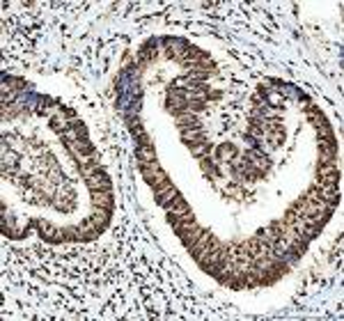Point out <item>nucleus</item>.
Segmentation results:
<instances>
[{"instance_id":"obj_4","label":"nucleus","mask_w":344,"mask_h":321,"mask_svg":"<svg viewBox=\"0 0 344 321\" xmlns=\"http://www.w3.org/2000/svg\"><path fill=\"white\" fill-rule=\"evenodd\" d=\"M92 204H94V207H99V209H110V211H113V204H115L113 191H110V193L94 191V193H92Z\"/></svg>"},{"instance_id":"obj_9","label":"nucleus","mask_w":344,"mask_h":321,"mask_svg":"<svg viewBox=\"0 0 344 321\" xmlns=\"http://www.w3.org/2000/svg\"><path fill=\"white\" fill-rule=\"evenodd\" d=\"M71 149L76 152V154H80V156H90L94 152V147L92 145H87V140H76V142H71Z\"/></svg>"},{"instance_id":"obj_8","label":"nucleus","mask_w":344,"mask_h":321,"mask_svg":"<svg viewBox=\"0 0 344 321\" xmlns=\"http://www.w3.org/2000/svg\"><path fill=\"white\" fill-rule=\"evenodd\" d=\"M136 156H138L140 163H154L156 160V154H154V147H138V152H136Z\"/></svg>"},{"instance_id":"obj_6","label":"nucleus","mask_w":344,"mask_h":321,"mask_svg":"<svg viewBox=\"0 0 344 321\" xmlns=\"http://www.w3.org/2000/svg\"><path fill=\"white\" fill-rule=\"evenodd\" d=\"M177 195H179V191H177V188H174V186H170V188H166L163 193H159V195H156V202H159V204H161V207H163V209H168V207H170V202L174 200Z\"/></svg>"},{"instance_id":"obj_7","label":"nucleus","mask_w":344,"mask_h":321,"mask_svg":"<svg viewBox=\"0 0 344 321\" xmlns=\"http://www.w3.org/2000/svg\"><path fill=\"white\" fill-rule=\"evenodd\" d=\"M209 152H211V142H209V140H206V142H198V145H193V147H191V154L195 156V159H205Z\"/></svg>"},{"instance_id":"obj_3","label":"nucleus","mask_w":344,"mask_h":321,"mask_svg":"<svg viewBox=\"0 0 344 321\" xmlns=\"http://www.w3.org/2000/svg\"><path fill=\"white\" fill-rule=\"evenodd\" d=\"M177 127L179 131H202V124L193 113H184L177 117Z\"/></svg>"},{"instance_id":"obj_10","label":"nucleus","mask_w":344,"mask_h":321,"mask_svg":"<svg viewBox=\"0 0 344 321\" xmlns=\"http://www.w3.org/2000/svg\"><path fill=\"white\" fill-rule=\"evenodd\" d=\"M218 156H237V147L234 145H220Z\"/></svg>"},{"instance_id":"obj_5","label":"nucleus","mask_w":344,"mask_h":321,"mask_svg":"<svg viewBox=\"0 0 344 321\" xmlns=\"http://www.w3.org/2000/svg\"><path fill=\"white\" fill-rule=\"evenodd\" d=\"M181 140L193 147V145H198V142H206V135L202 131H181Z\"/></svg>"},{"instance_id":"obj_1","label":"nucleus","mask_w":344,"mask_h":321,"mask_svg":"<svg viewBox=\"0 0 344 321\" xmlns=\"http://www.w3.org/2000/svg\"><path fill=\"white\" fill-rule=\"evenodd\" d=\"M87 186H90V191H101V193H110L113 191V181H110V177H108L101 167H97V170H92V172L87 174Z\"/></svg>"},{"instance_id":"obj_2","label":"nucleus","mask_w":344,"mask_h":321,"mask_svg":"<svg viewBox=\"0 0 344 321\" xmlns=\"http://www.w3.org/2000/svg\"><path fill=\"white\" fill-rule=\"evenodd\" d=\"M110 216H113V211H110V209L94 207V214L90 216V223H92V225L99 229V232H103V229L108 227V223H110Z\"/></svg>"}]
</instances>
